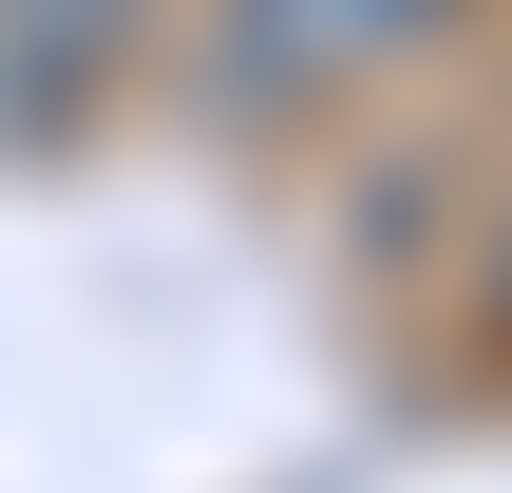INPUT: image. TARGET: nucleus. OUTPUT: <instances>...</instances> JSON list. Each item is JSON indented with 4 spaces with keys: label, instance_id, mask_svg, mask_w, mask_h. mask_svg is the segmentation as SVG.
<instances>
[{
    "label": "nucleus",
    "instance_id": "1",
    "mask_svg": "<svg viewBox=\"0 0 512 493\" xmlns=\"http://www.w3.org/2000/svg\"><path fill=\"white\" fill-rule=\"evenodd\" d=\"M475 0H209V114L228 133H304L380 76H418Z\"/></svg>",
    "mask_w": 512,
    "mask_h": 493
},
{
    "label": "nucleus",
    "instance_id": "2",
    "mask_svg": "<svg viewBox=\"0 0 512 493\" xmlns=\"http://www.w3.org/2000/svg\"><path fill=\"white\" fill-rule=\"evenodd\" d=\"M114 38H133V0H0V152H57L95 114Z\"/></svg>",
    "mask_w": 512,
    "mask_h": 493
},
{
    "label": "nucleus",
    "instance_id": "3",
    "mask_svg": "<svg viewBox=\"0 0 512 493\" xmlns=\"http://www.w3.org/2000/svg\"><path fill=\"white\" fill-rule=\"evenodd\" d=\"M475 323L512 342V209H494V266H475Z\"/></svg>",
    "mask_w": 512,
    "mask_h": 493
}]
</instances>
